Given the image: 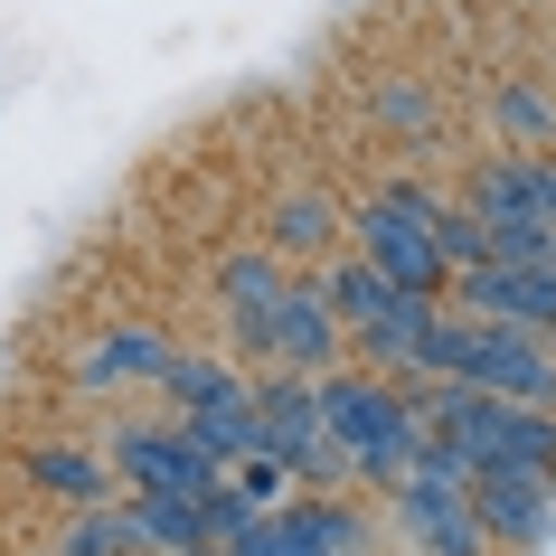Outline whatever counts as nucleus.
Listing matches in <instances>:
<instances>
[{
	"label": "nucleus",
	"mask_w": 556,
	"mask_h": 556,
	"mask_svg": "<svg viewBox=\"0 0 556 556\" xmlns=\"http://www.w3.org/2000/svg\"><path fill=\"white\" fill-rule=\"evenodd\" d=\"M443 312L528 330V340H556V264H471V274L443 283Z\"/></svg>",
	"instance_id": "5"
},
{
	"label": "nucleus",
	"mask_w": 556,
	"mask_h": 556,
	"mask_svg": "<svg viewBox=\"0 0 556 556\" xmlns=\"http://www.w3.org/2000/svg\"><path fill=\"white\" fill-rule=\"evenodd\" d=\"M104 471H114V481H132V500H199L207 481H227L207 453H189V443H179V425H132V415H123L114 443H104Z\"/></svg>",
	"instance_id": "6"
},
{
	"label": "nucleus",
	"mask_w": 556,
	"mask_h": 556,
	"mask_svg": "<svg viewBox=\"0 0 556 556\" xmlns=\"http://www.w3.org/2000/svg\"><path fill=\"white\" fill-rule=\"evenodd\" d=\"M123 528H132V556H189L199 547V509L189 500H132L123 491Z\"/></svg>",
	"instance_id": "15"
},
{
	"label": "nucleus",
	"mask_w": 556,
	"mask_h": 556,
	"mask_svg": "<svg viewBox=\"0 0 556 556\" xmlns=\"http://www.w3.org/2000/svg\"><path fill=\"white\" fill-rule=\"evenodd\" d=\"M245 350H264V368L321 378V368H340V321L321 312V293H312V283H283V302L255 321V340H245Z\"/></svg>",
	"instance_id": "8"
},
{
	"label": "nucleus",
	"mask_w": 556,
	"mask_h": 556,
	"mask_svg": "<svg viewBox=\"0 0 556 556\" xmlns=\"http://www.w3.org/2000/svg\"><path fill=\"white\" fill-rule=\"evenodd\" d=\"M330 236H340V207L321 189H293V199L274 207V227H264V255H321Z\"/></svg>",
	"instance_id": "16"
},
{
	"label": "nucleus",
	"mask_w": 556,
	"mask_h": 556,
	"mask_svg": "<svg viewBox=\"0 0 556 556\" xmlns=\"http://www.w3.org/2000/svg\"><path fill=\"white\" fill-rule=\"evenodd\" d=\"M20 556H58V547H20Z\"/></svg>",
	"instance_id": "25"
},
{
	"label": "nucleus",
	"mask_w": 556,
	"mask_h": 556,
	"mask_svg": "<svg viewBox=\"0 0 556 556\" xmlns=\"http://www.w3.org/2000/svg\"><path fill=\"white\" fill-rule=\"evenodd\" d=\"M471 528L481 547H538L556 528V481H528V471H471Z\"/></svg>",
	"instance_id": "9"
},
{
	"label": "nucleus",
	"mask_w": 556,
	"mask_h": 556,
	"mask_svg": "<svg viewBox=\"0 0 556 556\" xmlns=\"http://www.w3.org/2000/svg\"><path fill=\"white\" fill-rule=\"evenodd\" d=\"M378 114L396 123V132H425V123H434V104H425L415 86H378Z\"/></svg>",
	"instance_id": "23"
},
{
	"label": "nucleus",
	"mask_w": 556,
	"mask_h": 556,
	"mask_svg": "<svg viewBox=\"0 0 556 556\" xmlns=\"http://www.w3.org/2000/svg\"><path fill=\"white\" fill-rule=\"evenodd\" d=\"M425 236H434L443 274H471V264H491V236H481V217H471L463 199H434V217H425Z\"/></svg>",
	"instance_id": "17"
},
{
	"label": "nucleus",
	"mask_w": 556,
	"mask_h": 556,
	"mask_svg": "<svg viewBox=\"0 0 556 556\" xmlns=\"http://www.w3.org/2000/svg\"><path fill=\"white\" fill-rule=\"evenodd\" d=\"M415 378H425V387H471V396H500V406L556 415V340H528V330H500V321L434 312Z\"/></svg>",
	"instance_id": "2"
},
{
	"label": "nucleus",
	"mask_w": 556,
	"mask_h": 556,
	"mask_svg": "<svg viewBox=\"0 0 556 556\" xmlns=\"http://www.w3.org/2000/svg\"><path fill=\"white\" fill-rule=\"evenodd\" d=\"M396 538L406 556H491L481 547V528H471V500L463 491H425V481H396Z\"/></svg>",
	"instance_id": "10"
},
{
	"label": "nucleus",
	"mask_w": 556,
	"mask_h": 556,
	"mask_svg": "<svg viewBox=\"0 0 556 556\" xmlns=\"http://www.w3.org/2000/svg\"><path fill=\"white\" fill-rule=\"evenodd\" d=\"M227 556H312V538H302V519H293V500H283V509H264V519L245 528Z\"/></svg>",
	"instance_id": "22"
},
{
	"label": "nucleus",
	"mask_w": 556,
	"mask_h": 556,
	"mask_svg": "<svg viewBox=\"0 0 556 556\" xmlns=\"http://www.w3.org/2000/svg\"><path fill=\"white\" fill-rule=\"evenodd\" d=\"M425 425H434V443H453L471 471L556 481V415H538V406H500V396H471V387H425Z\"/></svg>",
	"instance_id": "3"
},
{
	"label": "nucleus",
	"mask_w": 556,
	"mask_h": 556,
	"mask_svg": "<svg viewBox=\"0 0 556 556\" xmlns=\"http://www.w3.org/2000/svg\"><path fill=\"white\" fill-rule=\"evenodd\" d=\"M227 491L245 500V509H283V500H302V491H293V471H283V463H264V453L227 463Z\"/></svg>",
	"instance_id": "21"
},
{
	"label": "nucleus",
	"mask_w": 556,
	"mask_h": 556,
	"mask_svg": "<svg viewBox=\"0 0 556 556\" xmlns=\"http://www.w3.org/2000/svg\"><path fill=\"white\" fill-rule=\"evenodd\" d=\"M434 312H443V302L396 293L378 330H358V368H368V378H415V358H425V330H434Z\"/></svg>",
	"instance_id": "11"
},
{
	"label": "nucleus",
	"mask_w": 556,
	"mask_h": 556,
	"mask_svg": "<svg viewBox=\"0 0 556 556\" xmlns=\"http://www.w3.org/2000/svg\"><path fill=\"white\" fill-rule=\"evenodd\" d=\"M170 340L151 321H104L76 350V396H142V387H161V368H170Z\"/></svg>",
	"instance_id": "7"
},
{
	"label": "nucleus",
	"mask_w": 556,
	"mask_h": 556,
	"mask_svg": "<svg viewBox=\"0 0 556 556\" xmlns=\"http://www.w3.org/2000/svg\"><path fill=\"white\" fill-rule=\"evenodd\" d=\"M312 293H321V312L340 321V340H358V330H378V321H387V302H396V293L378 283V274L358 264V255H340V264L321 274V283H312Z\"/></svg>",
	"instance_id": "14"
},
{
	"label": "nucleus",
	"mask_w": 556,
	"mask_h": 556,
	"mask_svg": "<svg viewBox=\"0 0 556 556\" xmlns=\"http://www.w3.org/2000/svg\"><path fill=\"white\" fill-rule=\"evenodd\" d=\"M283 283H293V274H283V255H264V245H245V255L217 264V302H227V330H236V340H255V321L283 302Z\"/></svg>",
	"instance_id": "13"
},
{
	"label": "nucleus",
	"mask_w": 556,
	"mask_h": 556,
	"mask_svg": "<svg viewBox=\"0 0 556 556\" xmlns=\"http://www.w3.org/2000/svg\"><path fill=\"white\" fill-rule=\"evenodd\" d=\"M312 406H321V434L340 443L350 481H368V491H396V481L415 471V453L434 443L425 387L368 378V368H321V378H312Z\"/></svg>",
	"instance_id": "1"
},
{
	"label": "nucleus",
	"mask_w": 556,
	"mask_h": 556,
	"mask_svg": "<svg viewBox=\"0 0 556 556\" xmlns=\"http://www.w3.org/2000/svg\"><path fill=\"white\" fill-rule=\"evenodd\" d=\"M189 509H199V547H236V538H245V528L264 519V509H245V500H236L227 481H207V491L189 500Z\"/></svg>",
	"instance_id": "20"
},
{
	"label": "nucleus",
	"mask_w": 556,
	"mask_h": 556,
	"mask_svg": "<svg viewBox=\"0 0 556 556\" xmlns=\"http://www.w3.org/2000/svg\"><path fill=\"white\" fill-rule=\"evenodd\" d=\"M491 123L528 151V142H547V132H556V104H547L538 86H500V94H491Z\"/></svg>",
	"instance_id": "19"
},
{
	"label": "nucleus",
	"mask_w": 556,
	"mask_h": 556,
	"mask_svg": "<svg viewBox=\"0 0 556 556\" xmlns=\"http://www.w3.org/2000/svg\"><path fill=\"white\" fill-rule=\"evenodd\" d=\"M58 556H132L123 500H104V509H66V528H58Z\"/></svg>",
	"instance_id": "18"
},
{
	"label": "nucleus",
	"mask_w": 556,
	"mask_h": 556,
	"mask_svg": "<svg viewBox=\"0 0 556 556\" xmlns=\"http://www.w3.org/2000/svg\"><path fill=\"white\" fill-rule=\"evenodd\" d=\"M20 471H29L48 500H66V509H104V500H114V471H104V453H86V443H29Z\"/></svg>",
	"instance_id": "12"
},
{
	"label": "nucleus",
	"mask_w": 556,
	"mask_h": 556,
	"mask_svg": "<svg viewBox=\"0 0 556 556\" xmlns=\"http://www.w3.org/2000/svg\"><path fill=\"white\" fill-rule=\"evenodd\" d=\"M425 217H434V189L425 179H387V189H368V199L340 217V227L358 236V264L378 274L387 293H425L443 302V255H434V236H425Z\"/></svg>",
	"instance_id": "4"
},
{
	"label": "nucleus",
	"mask_w": 556,
	"mask_h": 556,
	"mask_svg": "<svg viewBox=\"0 0 556 556\" xmlns=\"http://www.w3.org/2000/svg\"><path fill=\"white\" fill-rule=\"evenodd\" d=\"M189 556H227V547H189Z\"/></svg>",
	"instance_id": "24"
}]
</instances>
